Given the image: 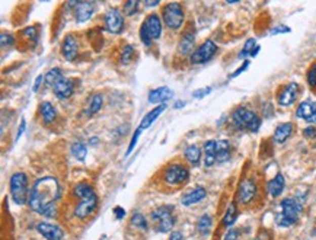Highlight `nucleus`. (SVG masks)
<instances>
[{
    "label": "nucleus",
    "instance_id": "40",
    "mask_svg": "<svg viewBox=\"0 0 316 240\" xmlns=\"http://www.w3.org/2000/svg\"><path fill=\"white\" fill-rule=\"evenodd\" d=\"M13 44H15V38H13V35L3 32V34H2V47H3V48H6V47H12Z\"/></svg>",
    "mask_w": 316,
    "mask_h": 240
},
{
    "label": "nucleus",
    "instance_id": "19",
    "mask_svg": "<svg viewBox=\"0 0 316 240\" xmlns=\"http://www.w3.org/2000/svg\"><path fill=\"white\" fill-rule=\"evenodd\" d=\"M195 43V32L192 31V28H188L184 31V34L179 39V44H178V50L182 56H187L191 53L192 47Z\"/></svg>",
    "mask_w": 316,
    "mask_h": 240
},
{
    "label": "nucleus",
    "instance_id": "10",
    "mask_svg": "<svg viewBox=\"0 0 316 240\" xmlns=\"http://www.w3.org/2000/svg\"><path fill=\"white\" fill-rule=\"evenodd\" d=\"M104 26H105V29L109 34H121L123 29H124V16H123V13L118 9H115V8L106 11L105 15H104Z\"/></svg>",
    "mask_w": 316,
    "mask_h": 240
},
{
    "label": "nucleus",
    "instance_id": "37",
    "mask_svg": "<svg viewBox=\"0 0 316 240\" xmlns=\"http://www.w3.org/2000/svg\"><path fill=\"white\" fill-rule=\"evenodd\" d=\"M139 5H140V2H137V0H130V2H126V3H124V6H123L124 13H126L127 16H133L134 13H137V11H139Z\"/></svg>",
    "mask_w": 316,
    "mask_h": 240
},
{
    "label": "nucleus",
    "instance_id": "41",
    "mask_svg": "<svg viewBox=\"0 0 316 240\" xmlns=\"http://www.w3.org/2000/svg\"><path fill=\"white\" fill-rule=\"evenodd\" d=\"M292 29L289 28V26H286V25H277L275 28H272L271 31H269V35H277V34H287V32H290Z\"/></svg>",
    "mask_w": 316,
    "mask_h": 240
},
{
    "label": "nucleus",
    "instance_id": "42",
    "mask_svg": "<svg viewBox=\"0 0 316 240\" xmlns=\"http://www.w3.org/2000/svg\"><path fill=\"white\" fill-rule=\"evenodd\" d=\"M140 134H141V131L137 128V131L134 133V136H133V138H131V143H130L129 150H127V156L131 154V151H133V149H134V146L137 144V140H139V137H140Z\"/></svg>",
    "mask_w": 316,
    "mask_h": 240
},
{
    "label": "nucleus",
    "instance_id": "49",
    "mask_svg": "<svg viewBox=\"0 0 316 240\" xmlns=\"http://www.w3.org/2000/svg\"><path fill=\"white\" fill-rule=\"evenodd\" d=\"M169 240H184V237H182V234H181L179 231H172Z\"/></svg>",
    "mask_w": 316,
    "mask_h": 240
},
{
    "label": "nucleus",
    "instance_id": "30",
    "mask_svg": "<svg viewBox=\"0 0 316 240\" xmlns=\"http://www.w3.org/2000/svg\"><path fill=\"white\" fill-rule=\"evenodd\" d=\"M64 79V74H63V71L60 69H51L48 71L47 74L44 76V80H46V86L48 88H54L57 83H59L60 80Z\"/></svg>",
    "mask_w": 316,
    "mask_h": 240
},
{
    "label": "nucleus",
    "instance_id": "31",
    "mask_svg": "<svg viewBox=\"0 0 316 240\" xmlns=\"http://www.w3.org/2000/svg\"><path fill=\"white\" fill-rule=\"evenodd\" d=\"M236 218H238V208H236V204H234V203H230L229 207H227V210H226L224 217H223V224H224L226 227H230L234 221H236Z\"/></svg>",
    "mask_w": 316,
    "mask_h": 240
},
{
    "label": "nucleus",
    "instance_id": "53",
    "mask_svg": "<svg viewBox=\"0 0 316 240\" xmlns=\"http://www.w3.org/2000/svg\"><path fill=\"white\" fill-rule=\"evenodd\" d=\"M184 105H185V102H176L175 108H181V106H184Z\"/></svg>",
    "mask_w": 316,
    "mask_h": 240
},
{
    "label": "nucleus",
    "instance_id": "39",
    "mask_svg": "<svg viewBox=\"0 0 316 240\" xmlns=\"http://www.w3.org/2000/svg\"><path fill=\"white\" fill-rule=\"evenodd\" d=\"M133 58H134V48L131 46H124L123 54H121V63L123 64H129Z\"/></svg>",
    "mask_w": 316,
    "mask_h": 240
},
{
    "label": "nucleus",
    "instance_id": "25",
    "mask_svg": "<svg viewBox=\"0 0 316 240\" xmlns=\"http://www.w3.org/2000/svg\"><path fill=\"white\" fill-rule=\"evenodd\" d=\"M165 109H166V105H159V106H156V108H153L152 111H149L147 114L144 115L143 116V119H141V123H140V126H139V130L140 131H144L146 128H149V127L152 126L153 123L162 115V112H164Z\"/></svg>",
    "mask_w": 316,
    "mask_h": 240
},
{
    "label": "nucleus",
    "instance_id": "35",
    "mask_svg": "<svg viewBox=\"0 0 316 240\" xmlns=\"http://www.w3.org/2000/svg\"><path fill=\"white\" fill-rule=\"evenodd\" d=\"M131 226H134L136 229L143 230V231H146L147 227H149L146 218H144V216L141 213H134L133 214V217H131Z\"/></svg>",
    "mask_w": 316,
    "mask_h": 240
},
{
    "label": "nucleus",
    "instance_id": "26",
    "mask_svg": "<svg viewBox=\"0 0 316 240\" xmlns=\"http://www.w3.org/2000/svg\"><path fill=\"white\" fill-rule=\"evenodd\" d=\"M204 165L207 168H211L214 163H217L216 159V140H209L204 144Z\"/></svg>",
    "mask_w": 316,
    "mask_h": 240
},
{
    "label": "nucleus",
    "instance_id": "22",
    "mask_svg": "<svg viewBox=\"0 0 316 240\" xmlns=\"http://www.w3.org/2000/svg\"><path fill=\"white\" fill-rule=\"evenodd\" d=\"M293 134V124L292 123H283L280 126L275 128V131H274V134H272V140H274V143H277V144H283V143H286L290 136Z\"/></svg>",
    "mask_w": 316,
    "mask_h": 240
},
{
    "label": "nucleus",
    "instance_id": "8",
    "mask_svg": "<svg viewBox=\"0 0 316 240\" xmlns=\"http://www.w3.org/2000/svg\"><path fill=\"white\" fill-rule=\"evenodd\" d=\"M162 179L169 186H179V185H184L189 179V171L185 165L172 163V165H168L164 169Z\"/></svg>",
    "mask_w": 316,
    "mask_h": 240
},
{
    "label": "nucleus",
    "instance_id": "21",
    "mask_svg": "<svg viewBox=\"0 0 316 240\" xmlns=\"http://www.w3.org/2000/svg\"><path fill=\"white\" fill-rule=\"evenodd\" d=\"M232 156V147L227 140H216V159L217 163H224Z\"/></svg>",
    "mask_w": 316,
    "mask_h": 240
},
{
    "label": "nucleus",
    "instance_id": "46",
    "mask_svg": "<svg viewBox=\"0 0 316 240\" xmlns=\"http://www.w3.org/2000/svg\"><path fill=\"white\" fill-rule=\"evenodd\" d=\"M248 67H249V61H245V63H244V64H242V66H241V67H239V69L236 70L233 74H232V77H238V76H239L241 73H244Z\"/></svg>",
    "mask_w": 316,
    "mask_h": 240
},
{
    "label": "nucleus",
    "instance_id": "27",
    "mask_svg": "<svg viewBox=\"0 0 316 240\" xmlns=\"http://www.w3.org/2000/svg\"><path fill=\"white\" fill-rule=\"evenodd\" d=\"M40 111H41V116H43V121L44 124H51L54 123L56 116H57V111L56 108L51 105L50 102H43L40 106Z\"/></svg>",
    "mask_w": 316,
    "mask_h": 240
},
{
    "label": "nucleus",
    "instance_id": "12",
    "mask_svg": "<svg viewBox=\"0 0 316 240\" xmlns=\"http://www.w3.org/2000/svg\"><path fill=\"white\" fill-rule=\"evenodd\" d=\"M162 19L157 13H150L141 23V29L150 36V39H159L162 35Z\"/></svg>",
    "mask_w": 316,
    "mask_h": 240
},
{
    "label": "nucleus",
    "instance_id": "18",
    "mask_svg": "<svg viewBox=\"0 0 316 240\" xmlns=\"http://www.w3.org/2000/svg\"><path fill=\"white\" fill-rule=\"evenodd\" d=\"M206 195H207L206 188H203V186H195L194 189H191V191H188L187 194L182 195L181 204L185 207L194 206V204H197L200 201H203V199L206 198Z\"/></svg>",
    "mask_w": 316,
    "mask_h": 240
},
{
    "label": "nucleus",
    "instance_id": "50",
    "mask_svg": "<svg viewBox=\"0 0 316 240\" xmlns=\"http://www.w3.org/2000/svg\"><path fill=\"white\" fill-rule=\"evenodd\" d=\"M43 80H44V77H43V76H41V74H40V76H38V77H36L35 83H34V88H32V91H34V92L38 91V88H40V85H41V83H43Z\"/></svg>",
    "mask_w": 316,
    "mask_h": 240
},
{
    "label": "nucleus",
    "instance_id": "45",
    "mask_svg": "<svg viewBox=\"0 0 316 240\" xmlns=\"http://www.w3.org/2000/svg\"><path fill=\"white\" fill-rule=\"evenodd\" d=\"M304 137L307 138H315L316 137V128L315 127H307L306 130L303 131Z\"/></svg>",
    "mask_w": 316,
    "mask_h": 240
},
{
    "label": "nucleus",
    "instance_id": "32",
    "mask_svg": "<svg viewBox=\"0 0 316 240\" xmlns=\"http://www.w3.org/2000/svg\"><path fill=\"white\" fill-rule=\"evenodd\" d=\"M70 151L71 154H73L77 160H81V162H83V160L86 159V154H88V149H86V146L83 144L82 141L73 143L70 147Z\"/></svg>",
    "mask_w": 316,
    "mask_h": 240
},
{
    "label": "nucleus",
    "instance_id": "36",
    "mask_svg": "<svg viewBox=\"0 0 316 240\" xmlns=\"http://www.w3.org/2000/svg\"><path fill=\"white\" fill-rule=\"evenodd\" d=\"M22 35H24L25 38L34 46L36 44V41H38V31H36V26H28V28H25L24 31H22Z\"/></svg>",
    "mask_w": 316,
    "mask_h": 240
},
{
    "label": "nucleus",
    "instance_id": "48",
    "mask_svg": "<svg viewBox=\"0 0 316 240\" xmlns=\"http://www.w3.org/2000/svg\"><path fill=\"white\" fill-rule=\"evenodd\" d=\"M236 236H238V231H236V230H230V231L226 234L224 240H236Z\"/></svg>",
    "mask_w": 316,
    "mask_h": 240
},
{
    "label": "nucleus",
    "instance_id": "47",
    "mask_svg": "<svg viewBox=\"0 0 316 240\" xmlns=\"http://www.w3.org/2000/svg\"><path fill=\"white\" fill-rule=\"evenodd\" d=\"M114 213H115V217H117V220H121V218H124V216H126V211H124L121 207H115Z\"/></svg>",
    "mask_w": 316,
    "mask_h": 240
},
{
    "label": "nucleus",
    "instance_id": "29",
    "mask_svg": "<svg viewBox=\"0 0 316 240\" xmlns=\"http://www.w3.org/2000/svg\"><path fill=\"white\" fill-rule=\"evenodd\" d=\"M258 51H259V47L257 46L255 39L254 38H249L245 43L244 48H242V51L239 53V58L244 60L246 57H255L258 54Z\"/></svg>",
    "mask_w": 316,
    "mask_h": 240
},
{
    "label": "nucleus",
    "instance_id": "38",
    "mask_svg": "<svg viewBox=\"0 0 316 240\" xmlns=\"http://www.w3.org/2000/svg\"><path fill=\"white\" fill-rule=\"evenodd\" d=\"M306 80H307V85H309L312 89H316V61L315 63H312L309 70H307Z\"/></svg>",
    "mask_w": 316,
    "mask_h": 240
},
{
    "label": "nucleus",
    "instance_id": "24",
    "mask_svg": "<svg viewBox=\"0 0 316 240\" xmlns=\"http://www.w3.org/2000/svg\"><path fill=\"white\" fill-rule=\"evenodd\" d=\"M172 98V91L166 86L162 88H157V89H153L149 93V102L150 103H159V105H164L166 101H169Z\"/></svg>",
    "mask_w": 316,
    "mask_h": 240
},
{
    "label": "nucleus",
    "instance_id": "51",
    "mask_svg": "<svg viewBox=\"0 0 316 240\" xmlns=\"http://www.w3.org/2000/svg\"><path fill=\"white\" fill-rule=\"evenodd\" d=\"M25 126H26V123H25V119H22V121H21V128L18 130V134H16V140H19V137L22 136V133H24V130H25Z\"/></svg>",
    "mask_w": 316,
    "mask_h": 240
},
{
    "label": "nucleus",
    "instance_id": "43",
    "mask_svg": "<svg viewBox=\"0 0 316 240\" xmlns=\"http://www.w3.org/2000/svg\"><path fill=\"white\" fill-rule=\"evenodd\" d=\"M211 92V88H204V89H199V91H195L192 93V96L195 98V99H201V98H204L206 95H209Z\"/></svg>",
    "mask_w": 316,
    "mask_h": 240
},
{
    "label": "nucleus",
    "instance_id": "9",
    "mask_svg": "<svg viewBox=\"0 0 316 240\" xmlns=\"http://www.w3.org/2000/svg\"><path fill=\"white\" fill-rule=\"evenodd\" d=\"M216 53H217L216 43L211 41V39H206L197 50H194L191 53L189 58H191V63L192 64H203V63H206V61H209V60L214 57Z\"/></svg>",
    "mask_w": 316,
    "mask_h": 240
},
{
    "label": "nucleus",
    "instance_id": "3",
    "mask_svg": "<svg viewBox=\"0 0 316 240\" xmlns=\"http://www.w3.org/2000/svg\"><path fill=\"white\" fill-rule=\"evenodd\" d=\"M232 124L236 130H248L251 133H257L261 127V118L252 109L246 106H238L232 112Z\"/></svg>",
    "mask_w": 316,
    "mask_h": 240
},
{
    "label": "nucleus",
    "instance_id": "4",
    "mask_svg": "<svg viewBox=\"0 0 316 240\" xmlns=\"http://www.w3.org/2000/svg\"><path fill=\"white\" fill-rule=\"evenodd\" d=\"M280 214L277 217V224L280 227H290L297 223L302 213V204L296 198H284L280 204Z\"/></svg>",
    "mask_w": 316,
    "mask_h": 240
},
{
    "label": "nucleus",
    "instance_id": "16",
    "mask_svg": "<svg viewBox=\"0 0 316 240\" xmlns=\"http://www.w3.org/2000/svg\"><path fill=\"white\" fill-rule=\"evenodd\" d=\"M95 13V3L92 2H77L74 9V18L76 22L83 23L89 21Z\"/></svg>",
    "mask_w": 316,
    "mask_h": 240
},
{
    "label": "nucleus",
    "instance_id": "11",
    "mask_svg": "<svg viewBox=\"0 0 316 240\" xmlns=\"http://www.w3.org/2000/svg\"><path fill=\"white\" fill-rule=\"evenodd\" d=\"M300 93V85L296 82H290L284 85L277 93V102L280 106H290L296 102L297 96Z\"/></svg>",
    "mask_w": 316,
    "mask_h": 240
},
{
    "label": "nucleus",
    "instance_id": "2",
    "mask_svg": "<svg viewBox=\"0 0 316 240\" xmlns=\"http://www.w3.org/2000/svg\"><path fill=\"white\" fill-rule=\"evenodd\" d=\"M73 195L79 198V204L74 208V216L81 220H85L94 214L98 207V195L94 191V188L86 182H79L73 188Z\"/></svg>",
    "mask_w": 316,
    "mask_h": 240
},
{
    "label": "nucleus",
    "instance_id": "52",
    "mask_svg": "<svg viewBox=\"0 0 316 240\" xmlns=\"http://www.w3.org/2000/svg\"><path fill=\"white\" fill-rule=\"evenodd\" d=\"M159 5V2H146V6H149V8H152V6H157Z\"/></svg>",
    "mask_w": 316,
    "mask_h": 240
},
{
    "label": "nucleus",
    "instance_id": "20",
    "mask_svg": "<svg viewBox=\"0 0 316 240\" xmlns=\"http://www.w3.org/2000/svg\"><path fill=\"white\" fill-rule=\"evenodd\" d=\"M54 91V95L59 98V99H69L71 95H73V91H74V85L70 79H64L60 80L59 83L53 88Z\"/></svg>",
    "mask_w": 316,
    "mask_h": 240
},
{
    "label": "nucleus",
    "instance_id": "13",
    "mask_svg": "<svg viewBox=\"0 0 316 240\" xmlns=\"http://www.w3.org/2000/svg\"><path fill=\"white\" fill-rule=\"evenodd\" d=\"M257 182L251 178L244 179L238 189V201L241 204H249L257 196Z\"/></svg>",
    "mask_w": 316,
    "mask_h": 240
},
{
    "label": "nucleus",
    "instance_id": "6",
    "mask_svg": "<svg viewBox=\"0 0 316 240\" xmlns=\"http://www.w3.org/2000/svg\"><path fill=\"white\" fill-rule=\"evenodd\" d=\"M150 218L154 224V229L159 233H168L175 226V216L172 207L162 206L154 208L150 214Z\"/></svg>",
    "mask_w": 316,
    "mask_h": 240
},
{
    "label": "nucleus",
    "instance_id": "54",
    "mask_svg": "<svg viewBox=\"0 0 316 240\" xmlns=\"http://www.w3.org/2000/svg\"><path fill=\"white\" fill-rule=\"evenodd\" d=\"M255 240H261V239H255Z\"/></svg>",
    "mask_w": 316,
    "mask_h": 240
},
{
    "label": "nucleus",
    "instance_id": "5",
    "mask_svg": "<svg viewBox=\"0 0 316 240\" xmlns=\"http://www.w3.org/2000/svg\"><path fill=\"white\" fill-rule=\"evenodd\" d=\"M11 195L13 201L18 206H24L29 203V186H28V176L24 172H16L11 178Z\"/></svg>",
    "mask_w": 316,
    "mask_h": 240
},
{
    "label": "nucleus",
    "instance_id": "17",
    "mask_svg": "<svg viewBox=\"0 0 316 240\" xmlns=\"http://www.w3.org/2000/svg\"><path fill=\"white\" fill-rule=\"evenodd\" d=\"M36 231L47 240L63 239V230L60 229L59 226H54V224H50V223H38Z\"/></svg>",
    "mask_w": 316,
    "mask_h": 240
},
{
    "label": "nucleus",
    "instance_id": "23",
    "mask_svg": "<svg viewBox=\"0 0 316 240\" xmlns=\"http://www.w3.org/2000/svg\"><path fill=\"white\" fill-rule=\"evenodd\" d=\"M284 186H286V181H284V176L281 173H277L271 181L267 183V191L272 198H277L283 194L284 191Z\"/></svg>",
    "mask_w": 316,
    "mask_h": 240
},
{
    "label": "nucleus",
    "instance_id": "14",
    "mask_svg": "<svg viewBox=\"0 0 316 240\" xmlns=\"http://www.w3.org/2000/svg\"><path fill=\"white\" fill-rule=\"evenodd\" d=\"M79 53V39L76 38V35L69 34L66 35V38L61 43V54L63 57L69 61H73Z\"/></svg>",
    "mask_w": 316,
    "mask_h": 240
},
{
    "label": "nucleus",
    "instance_id": "44",
    "mask_svg": "<svg viewBox=\"0 0 316 240\" xmlns=\"http://www.w3.org/2000/svg\"><path fill=\"white\" fill-rule=\"evenodd\" d=\"M140 39H141V43H143L146 47L152 46V39H150V36L146 34L141 28H140Z\"/></svg>",
    "mask_w": 316,
    "mask_h": 240
},
{
    "label": "nucleus",
    "instance_id": "7",
    "mask_svg": "<svg viewBox=\"0 0 316 240\" xmlns=\"http://www.w3.org/2000/svg\"><path fill=\"white\" fill-rule=\"evenodd\" d=\"M162 19L169 29H179L184 25L185 19V12L182 5L178 2L166 3L162 8Z\"/></svg>",
    "mask_w": 316,
    "mask_h": 240
},
{
    "label": "nucleus",
    "instance_id": "34",
    "mask_svg": "<svg viewBox=\"0 0 316 240\" xmlns=\"http://www.w3.org/2000/svg\"><path fill=\"white\" fill-rule=\"evenodd\" d=\"M102 103H104V98H102V95H99V93H96L92 96V99H91V105H89V108H88V111H86V114L88 115H95L101 108H102Z\"/></svg>",
    "mask_w": 316,
    "mask_h": 240
},
{
    "label": "nucleus",
    "instance_id": "28",
    "mask_svg": "<svg viewBox=\"0 0 316 240\" xmlns=\"http://www.w3.org/2000/svg\"><path fill=\"white\" fill-rule=\"evenodd\" d=\"M184 154H185V159H187L192 166H199L200 162H201L203 151H201V149H200L199 146L191 144V146H188L187 149H185Z\"/></svg>",
    "mask_w": 316,
    "mask_h": 240
},
{
    "label": "nucleus",
    "instance_id": "33",
    "mask_svg": "<svg viewBox=\"0 0 316 240\" xmlns=\"http://www.w3.org/2000/svg\"><path fill=\"white\" fill-rule=\"evenodd\" d=\"M211 226H213V218L209 214H204V216L200 217L197 229L201 234H209L211 231Z\"/></svg>",
    "mask_w": 316,
    "mask_h": 240
},
{
    "label": "nucleus",
    "instance_id": "1",
    "mask_svg": "<svg viewBox=\"0 0 316 240\" xmlns=\"http://www.w3.org/2000/svg\"><path fill=\"white\" fill-rule=\"evenodd\" d=\"M61 196L59 181L53 176L36 179L31 188L29 207L41 216L53 218L57 216V203Z\"/></svg>",
    "mask_w": 316,
    "mask_h": 240
},
{
    "label": "nucleus",
    "instance_id": "15",
    "mask_svg": "<svg viewBox=\"0 0 316 240\" xmlns=\"http://www.w3.org/2000/svg\"><path fill=\"white\" fill-rule=\"evenodd\" d=\"M296 116L310 123V124H316V102L304 101L300 103L296 109Z\"/></svg>",
    "mask_w": 316,
    "mask_h": 240
}]
</instances>
